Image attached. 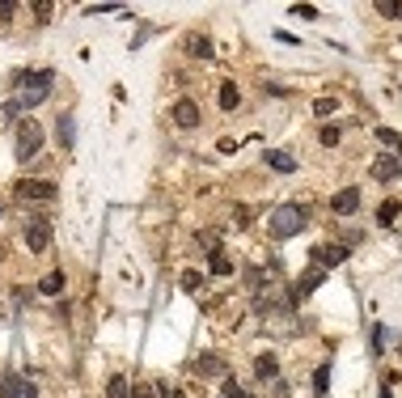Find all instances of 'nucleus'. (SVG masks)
I'll return each instance as SVG.
<instances>
[{"mask_svg":"<svg viewBox=\"0 0 402 398\" xmlns=\"http://www.w3.org/2000/svg\"><path fill=\"white\" fill-rule=\"evenodd\" d=\"M394 216H398V199H386V204L377 208V225H394Z\"/></svg>","mask_w":402,"mask_h":398,"instance_id":"obj_22","label":"nucleus"},{"mask_svg":"<svg viewBox=\"0 0 402 398\" xmlns=\"http://www.w3.org/2000/svg\"><path fill=\"white\" fill-rule=\"evenodd\" d=\"M0 398H38V390H34V382L17 377V373H5L0 377Z\"/></svg>","mask_w":402,"mask_h":398,"instance_id":"obj_6","label":"nucleus"},{"mask_svg":"<svg viewBox=\"0 0 402 398\" xmlns=\"http://www.w3.org/2000/svg\"><path fill=\"white\" fill-rule=\"evenodd\" d=\"M161 398H182V390H174V386H161Z\"/></svg>","mask_w":402,"mask_h":398,"instance_id":"obj_32","label":"nucleus"},{"mask_svg":"<svg viewBox=\"0 0 402 398\" xmlns=\"http://www.w3.org/2000/svg\"><path fill=\"white\" fill-rule=\"evenodd\" d=\"M43 153V128H38V119H21L17 123V161H30Z\"/></svg>","mask_w":402,"mask_h":398,"instance_id":"obj_3","label":"nucleus"},{"mask_svg":"<svg viewBox=\"0 0 402 398\" xmlns=\"http://www.w3.org/2000/svg\"><path fill=\"white\" fill-rule=\"evenodd\" d=\"M191 368L199 373V377H224L229 373V364H224V356H195Z\"/></svg>","mask_w":402,"mask_h":398,"instance_id":"obj_11","label":"nucleus"},{"mask_svg":"<svg viewBox=\"0 0 402 398\" xmlns=\"http://www.w3.org/2000/svg\"><path fill=\"white\" fill-rule=\"evenodd\" d=\"M38 292L43 296H60L64 292V271H47V276L38 280Z\"/></svg>","mask_w":402,"mask_h":398,"instance_id":"obj_17","label":"nucleus"},{"mask_svg":"<svg viewBox=\"0 0 402 398\" xmlns=\"http://www.w3.org/2000/svg\"><path fill=\"white\" fill-rule=\"evenodd\" d=\"M208 267H212V276H233V259L224 255V250H212V259H208Z\"/></svg>","mask_w":402,"mask_h":398,"instance_id":"obj_19","label":"nucleus"},{"mask_svg":"<svg viewBox=\"0 0 402 398\" xmlns=\"http://www.w3.org/2000/svg\"><path fill=\"white\" fill-rule=\"evenodd\" d=\"M398 174H402V153H390V157H377L373 161V178H398Z\"/></svg>","mask_w":402,"mask_h":398,"instance_id":"obj_13","label":"nucleus"},{"mask_svg":"<svg viewBox=\"0 0 402 398\" xmlns=\"http://www.w3.org/2000/svg\"><path fill=\"white\" fill-rule=\"evenodd\" d=\"M187 56L212 60V56H216V51H212V38H208V34H187Z\"/></svg>","mask_w":402,"mask_h":398,"instance_id":"obj_15","label":"nucleus"},{"mask_svg":"<svg viewBox=\"0 0 402 398\" xmlns=\"http://www.w3.org/2000/svg\"><path fill=\"white\" fill-rule=\"evenodd\" d=\"M51 85H56V72H51V68L26 72V77H21V85H17V97H13L17 115H21V110H34L38 102H47V93H51Z\"/></svg>","mask_w":402,"mask_h":398,"instance_id":"obj_1","label":"nucleus"},{"mask_svg":"<svg viewBox=\"0 0 402 398\" xmlns=\"http://www.w3.org/2000/svg\"><path fill=\"white\" fill-rule=\"evenodd\" d=\"M398 347H402V339H398Z\"/></svg>","mask_w":402,"mask_h":398,"instance_id":"obj_33","label":"nucleus"},{"mask_svg":"<svg viewBox=\"0 0 402 398\" xmlns=\"http://www.w3.org/2000/svg\"><path fill=\"white\" fill-rule=\"evenodd\" d=\"M347 263V246H314V267H343Z\"/></svg>","mask_w":402,"mask_h":398,"instance_id":"obj_9","label":"nucleus"},{"mask_svg":"<svg viewBox=\"0 0 402 398\" xmlns=\"http://www.w3.org/2000/svg\"><path fill=\"white\" fill-rule=\"evenodd\" d=\"M314 394H318V398L331 394V364H322V368L314 373Z\"/></svg>","mask_w":402,"mask_h":398,"instance_id":"obj_20","label":"nucleus"},{"mask_svg":"<svg viewBox=\"0 0 402 398\" xmlns=\"http://www.w3.org/2000/svg\"><path fill=\"white\" fill-rule=\"evenodd\" d=\"M237 102H241V89L233 81H224L220 85V110H237Z\"/></svg>","mask_w":402,"mask_h":398,"instance_id":"obj_18","label":"nucleus"},{"mask_svg":"<svg viewBox=\"0 0 402 398\" xmlns=\"http://www.w3.org/2000/svg\"><path fill=\"white\" fill-rule=\"evenodd\" d=\"M13 195L21 199V204H34V199L51 204V199H56V183H43V178H21V183L13 187Z\"/></svg>","mask_w":402,"mask_h":398,"instance_id":"obj_4","label":"nucleus"},{"mask_svg":"<svg viewBox=\"0 0 402 398\" xmlns=\"http://www.w3.org/2000/svg\"><path fill=\"white\" fill-rule=\"evenodd\" d=\"M233 212H237V225H250V208H246V204H237Z\"/></svg>","mask_w":402,"mask_h":398,"instance_id":"obj_29","label":"nucleus"},{"mask_svg":"<svg viewBox=\"0 0 402 398\" xmlns=\"http://www.w3.org/2000/svg\"><path fill=\"white\" fill-rule=\"evenodd\" d=\"M373 136H377V140H381L386 148H398V153H402V136H398L394 128H373Z\"/></svg>","mask_w":402,"mask_h":398,"instance_id":"obj_21","label":"nucleus"},{"mask_svg":"<svg viewBox=\"0 0 402 398\" xmlns=\"http://www.w3.org/2000/svg\"><path fill=\"white\" fill-rule=\"evenodd\" d=\"M56 140H60L64 153L77 148V119H72V115H60V119H56Z\"/></svg>","mask_w":402,"mask_h":398,"instance_id":"obj_10","label":"nucleus"},{"mask_svg":"<svg viewBox=\"0 0 402 398\" xmlns=\"http://www.w3.org/2000/svg\"><path fill=\"white\" fill-rule=\"evenodd\" d=\"M322 280H326V271H322V267H309L305 276H296V284H292V301H305V296H314V292L322 288Z\"/></svg>","mask_w":402,"mask_h":398,"instance_id":"obj_7","label":"nucleus"},{"mask_svg":"<svg viewBox=\"0 0 402 398\" xmlns=\"http://www.w3.org/2000/svg\"><path fill=\"white\" fill-rule=\"evenodd\" d=\"M132 398H153V390H148V386H132Z\"/></svg>","mask_w":402,"mask_h":398,"instance_id":"obj_30","label":"nucleus"},{"mask_svg":"<svg viewBox=\"0 0 402 398\" xmlns=\"http://www.w3.org/2000/svg\"><path fill=\"white\" fill-rule=\"evenodd\" d=\"M169 119L178 123V128H199V102H191V97H178V102H174V110H169Z\"/></svg>","mask_w":402,"mask_h":398,"instance_id":"obj_8","label":"nucleus"},{"mask_svg":"<svg viewBox=\"0 0 402 398\" xmlns=\"http://www.w3.org/2000/svg\"><path fill=\"white\" fill-rule=\"evenodd\" d=\"M335 110V97H318L314 102V115H331Z\"/></svg>","mask_w":402,"mask_h":398,"instance_id":"obj_27","label":"nucleus"},{"mask_svg":"<svg viewBox=\"0 0 402 398\" xmlns=\"http://www.w3.org/2000/svg\"><path fill=\"white\" fill-rule=\"evenodd\" d=\"M13 13H17V5H0V21H9Z\"/></svg>","mask_w":402,"mask_h":398,"instance_id":"obj_31","label":"nucleus"},{"mask_svg":"<svg viewBox=\"0 0 402 398\" xmlns=\"http://www.w3.org/2000/svg\"><path fill=\"white\" fill-rule=\"evenodd\" d=\"M255 377H259V382H280V360H275L271 352H263V356L255 360Z\"/></svg>","mask_w":402,"mask_h":398,"instance_id":"obj_14","label":"nucleus"},{"mask_svg":"<svg viewBox=\"0 0 402 398\" xmlns=\"http://www.w3.org/2000/svg\"><path fill=\"white\" fill-rule=\"evenodd\" d=\"M292 17H305V21H314V17H318V9H314V5H292Z\"/></svg>","mask_w":402,"mask_h":398,"instance_id":"obj_26","label":"nucleus"},{"mask_svg":"<svg viewBox=\"0 0 402 398\" xmlns=\"http://www.w3.org/2000/svg\"><path fill=\"white\" fill-rule=\"evenodd\" d=\"M21 237H26V246L38 255V250H47L51 246V220H43V216H34V220H26V229H21Z\"/></svg>","mask_w":402,"mask_h":398,"instance_id":"obj_5","label":"nucleus"},{"mask_svg":"<svg viewBox=\"0 0 402 398\" xmlns=\"http://www.w3.org/2000/svg\"><path fill=\"white\" fill-rule=\"evenodd\" d=\"M267 165H271L275 174H292V169H296V157L284 153V148H267Z\"/></svg>","mask_w":402,"mask_h":398,"instance_id":"obj_16","label":"nucleus"},{"mask_svg":"<svg viewBox=\"0 0 402 398\" xmlns=\"http://www.w3.org/2000/svg\"><path fill=\"white\" fill-rule=\"evenodd\" d=\"M182 288L187 292H199V288H204V276H199V271H182Z\"/></svg>","mask_w":402,"mask_h":398,"instance_id":"obj_25","label":"nucleus"},{"mask_svg":"<svg viewBox=\"0 0 402 398\" xmlns=\"http://www.w3.org/2000/svg\"><path fill=\"white\" fill-rule=\"evenodd\" d=\"M106 398H132V386H128V377H110V386H106Z\"/></svg>","mask_w":402,"mask_h":398,"instance_id":"obj_23","label":"nucleus"},{"mask_svg":"<svg viewBox=\"0 0 402 398\" xmlns=\"http://www.w3.org/2000/svg\"><path fill=\"white\" fill-rule=\"evenodd\" d=\"M331 208H335L339 216H351V212L360 208V187H343V191L331 199Z\"/></svg>","mask_w":402,"mask_h":398,"instance_id":"obj_12","label":"nucleus"},{"mask_svg":"<svg viewBox=\"0 0 402 398\" xmlns=\"http://www.w3.org/2000/svg\"><path fill=\"white\" fill-rule=\"evenodd\" d=\"M322 144L335 148V144H339V128H322Z\"/></svg>","mask_w":402,"mask_h":398,"instance_id":"obj_28","label":"nucleus"},{"mask_svg":"<svg viewBox=\"0 0 402 398\" xmlns=\"http://www.w3.org/2000/svg\"><path fill=\"white\" fill-rule=\"evenodd\" d=\"M220 398H255V394H246L233 377H224V386H220Z\"/></svg>","mask_w":402,"mask_h":398,"instance_id":"obj_24","label":"nucleus"},{"mask_svg":"<svg viewBox=\"0 0 402 398\" xmlns=\"http://www.w3.org/2000/svg\"><path fill=\"white\" fill-rule=\"evenodd\" d=\"M267 229H271V237H280V242L296 237L300 229H305V208H300V204H280L267 216Z\"/></svg>","mask_w":402,"mask_h":398,"instance_id":"obj_2","label":"nucleus"}]
</instances>
